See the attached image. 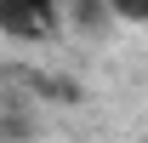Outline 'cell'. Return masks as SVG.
<instances>
[{"label":"cell","instance_id":"cell-1","mask_svg":"<svg viewBox=\"0 0 148 143\" xmlns=\"http://www.w3.org/2000/svg\"><path fill=\"white\" fill-rule=\"evenodd\" d=\"M57 23V0H0V29H12V35H46Z\"/></svg>","mask_w":148,"mask_h":143},{"label":"cell","instance_id":"cell-2","mask_svg":"<svg viewBox=\"0 0 148 143\" xmlns=\"http://www.w3.org/2000/svg\"><path fill=\"white\" fill-rule=\"evenodd\" d=\"M108 12L120 23H137V29H148V0H108Z\"/></svg>","mask_w":148,"mask_h":143}]
</instances>
